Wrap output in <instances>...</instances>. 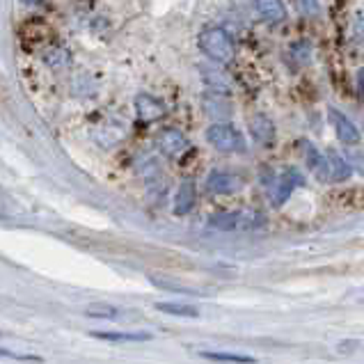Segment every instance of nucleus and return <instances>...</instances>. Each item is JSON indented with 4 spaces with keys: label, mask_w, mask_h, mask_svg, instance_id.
<instances>
[{
    "label": "nucleus",
    "mask_w": 364,
    "mask_h": 364,
    "mask_svg": "<svg viewBox=\"0 0 364 364\" xmlns=\"http://www.w3.org/2000/svg\"><path fill=\"white\" fill-rule=\"evenodd\" d=\"M261 216L254 211H222L211 218V227L220 231H247L261 225Z\"/></svg>",
    "instance_id": "7ed1b4c3"
},
{
    "label": "nucleus",
    "mask_w": 364,
    "mask_h": 364,
    "mask_svg": "<svg viewBox=\"0 0 364 364\" xmlns=\"http://www.w3.org/2000/svg\"><path fill=\"white\" fill-rule=\"evenodd\" d=\"M197 202V186L195 181H181V186L177 188V195H175V213L177 216H188L193 211V206Z\"/></svg>",
    "instance_id": "4468645a"
},
{
    "label": "nucleus",
    "mask_w": 364,
    "mask_h": 364,
    "mask_svg": "<svg viewBox=\"0 0 364 364\" xmlns=\"http://www.w3.org/2000/svg\"><path fill=\"white\" fill-rule=\"evenodd\" d=\"M46 62L51 64V67H64V64H69V53L62 51V48H57L55 53L46 55Z\"/></svg>",
    "instance_id": "5701e85b"
},
{
    "label": "nucleus",
    "mask_w": 364,
    "mask_h": 364,
    "mask_svg": "<svg viewBox=\"0 0 364 364\" xmlns=\"http://www.w3.org/2000/svg\"><path fill=\"white\" fill-rule=\"evenodd\" d=\"M328 119H330V124H333L339 143H344L346 147L360 145L362 136H360L358 126L353 124V119H349V115H344L339 108H333V105H330V108H328Z\"/></svg>",
    "instance_id": "423d86ee"
},
{
    "label": "nucleus",
    "mask_w": 364,
    "mask_h": 364,
    "mask_svg": "<svg viewBox=\"0 0 364 364\" xmlns=\"http://www.w3.org/2000/svg\"><path fill=\"white\" fill-rule=\"evenodd\" d=\"M94 339H101V342H112V344H122V342H149L152 333H119V330H92Z\"/></svg>",
    "instance_id": "2eb2a0df"
},
{
    "label": "nucleus",
    "mask_w": 364,
    "mask_h": 364,
    "mask_svg": "<svg viewBox=\"0 0 364 364\" xmlns=\"http://www.w3.org/2000/svg\"><path fill=\"white\" fill-rule=\"evenodd\" d=\"M247 126H250V136L256 145H263L268 147L275 143V124H272V119L268 117V115L263 112H256L250 117V122H247Z\"/></svg>",
    "instance_id": "9b49d317"
},
{
    "label": "nucleus",
    "mask_w": 364,
    "mask_h": 364,
    "mask_svg": "<svg viewBox=\"0 0 364 364\" xmlns=\"http://www.w3.org/2000/svg\"><path fill=\"white\" fill-rule=\"evenodd\" d=\"M204 360L211 362H227V364H254L256 360L252 355H238V353H220V351H202Z\"/></svg>",
    "instance_id": "f3484780"
},
{
    "label": "nucleus",
    "mask_w": 364,
    "mask_h": 364,
    "mask_svg": "<svg viewBox=\"0 0 364 364\" xmlns=\"http://www.w3.org/2000/svg\"><path fill=\"white\" fill-rule=\"evenodd\" d=\"M21 3H23V5H39L41 0H21Z\"/></svg>",
    "instance_id": "a878e982"
},
{
    "label": "nucleus",
    "mask_w": 364,
    "mask_h": 364,
    "mask_svg": "<svg viewBox=\"0 0 364 364\" xmlns=\"http://www.w3.org/2000/svg\"><path fill=\"white\" fill-rule=\"evenodd\" d=\"M256 16L268 23V26H279L286 21V5L284 0H252Z\"/></svg>",
    "instance_id": "f8f14e48"
},
{
    "label": "nucleus",
    "mask_w": 364,
    "mask_h": 364,
    "mask_svg": "<svg viewBox=\"0 0 364 364\" xmlns=\"http://www.w3.org/2000/svg\"><path fill=\"white\" fill-rule=\"evenodd\" d=\"M149 282L156 284L159 289H168V291H179V293H193V289H186V286H181L177 282H170V279H165V277H156V275H149Z\"/></svg>",
    "instance_id": "412c9836"
},
{
    "label": "nucleus",
    "mask_w": 364,
    "mask_h": 364,
    "mask_svg": "<svg viewBox=\"0 0 364 364\" xmlns=\"http://www.w3.org/2000/svg\"><path fill=\"white\" fill-rule=\"evenodd\" d=\"M156 145H159L163 156H168V159H179V156L188 149V138L184 136V131H179V129H163L159 138H156Z\"/></svg>",
    "instance_id": "9d476101"
},
{
    "label": "nucleus",
    "mask_w": 364,
    "mask_h": 364,
    "mask_svg": "<svg viewBox=\"0 0 364 364\" xmlns=\"http://www.w3.org/2000/svg\"><path fill=\"white\" fill-rule=\"evenodd\" d=\"M353 175V170L349 168V163L339 152L335 149H330L328 154H323V165H321V170L316 172V177L321 181H330V184H342Z\"/></svg>",
    "instance_id": "20e7f679"
},
{
    "label": "nucleus",
    "mask_w": 364,
    "mask_h": 364,
    "mask_svg": "<svg viewBox=\"0 0 364 364\" xmlns=\"http://www.w3.org/2000/svg\"><path fill=\"white\" fill-rule=\"evenodd\" d=\"M0 358H12V360H19V362H35V364H41L44 360L39 358V355H19V353H14V351H5V349H0Z\"/></svg>",
    "instance_id": "b1692460"
},
{
    "label": "nucleus",
    "mask_w": 364,
    "mask_h": 364,
    "mask_svg": "<svg viewBox=\"0 0 364 364\" xmlns=\"http://www.w3.org/2000/svg\"><path fill=\"white\" fill-rule=\"evenodd\" d=\"M202 110L206 112V117L227 122L234 115V105H231V99L225 92H206L202 96Z\"/></svg>",
    "instance_id": "1a4fd4ad"
},
{
    "label": "nucleus",
    "mask_w": 364,
    "mask_h": 364,
    "mask_svg": "<svg viewBox=\"0 0 364 364\" xmlns=\"http://www.w3.org/2000/svg\"><path fill=\"white\" fill-rule=\"evenodd\" d=\"M305 161H307V168L316 175L321 170V165H323V154H321L314 145H305Z\"/></svg>",
    "instance_id": "aec40b11"
},
{
    "label": "nucleus",
    "mask_w": 364,
    "mask_h": 364,
    "mask_svg": "<svg viewBox=\"0 0 364 364\" xmlns=\"http://www.w3.org/2000/svg\"><path fill=\"white\" fill-rule=\"evenodd\" d=\"M200 73H202V80L206 82V87H209V92H229L231 89V80L225 71H222V64H216V62H209V64H202L200 67Z\"/></svg>",
    "instance_id": "ddd939ff"
},
{
    "label": "nucleus",
    "mask_w": 364,
    "mask_h": 364,
    "mask_svg": "<svg viewBox=\"0 0 364 364\" xmlns=\"http://www.w3.org/2000/svg\"><path fill=\"white\" fill-rule=\"evenodd\" d=\"M206 143L222 154H243L245 152V138L238 129H234L227 122H216L206 129Z\"/></svg>",
    "instance_id": "f03ea898"
},
{
    "label": "nucleus",
    "mask_w": 364,
    "mask_h": 364,
    "mask_svg": "<svg viewBox=\"0 0 364 364\" xmlns=\"http://www.w3.org/2000/svg\"><path fill=\"white\" fill-rule=\"evenodd\" d=\"M300 10L307 16H316L319 14V0H298Z\"/></svg>",
    "instance_id": "393cba45"
},
{
    "label": "nucleus",
    "mask_w": 364,
    "mask_h": 364,
    "mask_svg": "<svg viewBox=\"0 0 364 364\" xmlns=\"http://www.w3.org/2000/svg\"><path fill=\"white\" fill-rule=\"evenodd\" d=\"M243 188V179L227 170H213L206 177V190L213 195H234Z\"/></svg>",
    "instance_id": "6e6552de"
},
{
    "label": "nucleus",
    "mask_w": 364,
    "mask_h": 364,
    "mask_svg": "<svg viewBox=\"0 0 364 364\" xmlns=\"http://www.w3.org/2000/svg\"><path fill=\"white\" fill-rule=\"evenodd\" d=\"M197 46H200V51L209 57V62L222 64V67L234 62V57H236L234 39H231L229 32L220 26L204 28L200 35H197Z\"/></svg>",
    "instance_id": "f257e3e1"
},
{
    "label": "nucleus",
    "mask_w": 364,
    "mask_h": 364,
    "mask_svg": "<svg viewBox=\"0 0 364 364\" xmlns=\"http://www.w3.org/2000/svg\"><path fill=\"white\" fill-rule=\"evenodd\" d=\"M85 316H89V319H115V316H119V310L115 307V305H108V303H94L85 310Z\"/></svg>",
    "instance_id": "a211bd4d"
},
{
    "label": "nucleus",
    "mask_w": 364,
    "mask_h": 364,
    "mask_svg": "<svg viewBox=\"0 0 364 364\" xmlns=\"http://www.w3.org/2000/svg\"><path fill=\"white\" fill-rule=\"evenodd\" d=\"M305 184V177L298 172L296 168H286L277 179H272V188H270V200L275 206H282L289 197L293 195L296 188H300Z\"/></svg>",
    "instance_id": "39448f33"
},
{
    "label": "nucleus",
    "mask_w": 364,
    "mask_h": 364,
    "mask_svg": "<svg viewBox=\"0 0 364 364\" xmlns=\"http://www.w3.org/2000/svg\"><path fill=\"white\" fill-rule=\"evenodd\" d=\"M156 310L163 314H170V316H181V319L200 316V310H197L195 305H186V303H156Z\"/></svg>",
    "instance_id": "dca6fc26"
},
{
    "label": "nucleus",
    "mask_w": 364,
    "mask_h": 364,
    "mask_svg": "<svg viewBox=\"0 0 364 364\" xmlns=\"http://www.w3.org/2000/svg\"><path fill=\"white\" fill-rule=\"evenodd\" d=\"M346 163H349V168L355 170L358 175L364 177V154L362 152H346Z\"/></svg>",
    "instance_id": "4be33fe9"
},
{
    "label": "nucleus",
    "mask_w": 364,
    "mask_h": 364,
    "mask_svg": "<svg viewBox=\"0 0 364 364\" xmlns=\"http://www.w3.org/2000/svg\"><path fill=\"white\" fill-rule=\"evenodd\" d=\"M289 53H291V57L296 62H300V64H307L310 62V57H312V46H310V41H296V44L289 48Z\"/></svg>",
    "instance_id": "6ab92c4d"
},
{
    "label": "nucleus",
    "mask_w": 364,
    "mask_h": 364,
    "mask_svg": "<svg viewBox=\"0 0 364 364\" xmlns=\"http://www.w3.org/2000/svg\"><path fill=\"white\" fill-rule=\"evenodd\" d=\"M133 108H136V117L140 122H145V124H152V122H159L165 117V103L161 101L159 96H154V94H147V92H140L136 94L133 99Z\"/></svg>",
    "instance_id": "0eeeda50"
}]
</instances>
